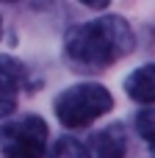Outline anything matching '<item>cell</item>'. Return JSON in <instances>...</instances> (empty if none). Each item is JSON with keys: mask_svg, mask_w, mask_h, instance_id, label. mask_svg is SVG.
<instances>
[{"mask_svg": "<svg viewBox=\"0 0 155 158\" xmlns=\"http://www.w3.org/2000/svg\"><path fill=\"white\" fill-rule=\"evenodd\" d=\"M136 47V36L125 17L105 14L67 31L64 56L78 69H108Z\"/></svg>", "mask_w": 155, "mask_h": 158, "instance_id": "cell-1", "label": "cell"}, {"mask_svg": "<svg viewBox=\"0 0 155 158\" xmlns=\"http://www.w3.org/2000/svg\"><path fill=\"white\" fill-rule=\"evenodd\" d=\"M114 108V97L111 92L103 86V83H75L69 89H64L55 103H53V111L58 117V122L64 128H89L94 119H100L103 114H108Z\"/></svg>", "mask_w": 155, "mask_h": 158, "instance_id": "cell-2", "label": "cell"}, {"mask_svg": "<svg viewBox=\"0 0 155 158\" xmlns=\"http://www.w3.org/2000/svg\"><path fill=\"white\" fill-rule=\"evenodd\" d=\"M47 122L39 114H22L0 125V158H44L47 156Z\"/></svg>", "mask_w": 155, "mask_h": 158, "instance_id": "cell-3", "label": "cell"}, {"mask_svg": "<svg viewBox=\"0 0 155 158\" xmlns=\"http://www.w3.org/2000/svg\"><path fill=\"white\" fill-rule=\"evenodd\" d=\"M28 72L17 58L0 56V119L17 108V94L25 86Z\"/></svg>", "mask_w": 155, "mask_h": 158, "instance_id": "cell-4", "label": "cell"}, {"mask_svg": "<svg viewBox=\"0 0 155 158\" xmlns=\"http://www.w3.org/2000/svg\"><path fill=\"white\" fill-rule=\"evenodd\" d=\"M92 158H125L128 153V136H125V128L119 122L108 125L105 131H100L94 139H92Z\"/></svg>", "mask_w": 155, "mask_h": 158, "instance_id": "cell-5", "label": "cell"}, {"mask_svg": "<svg viewBox=\"0 0 155 158\" xmlns=\"http://www.w3.org/2000/svg\"><path fill=\"white\" fill-rule=\"evenodd\" d=\"M125 92L136 103H155V64L133 69L125 81Z\"/></svg>", "mask_w": 155, "mask_h": 158, "instance_id": "cell-6", "label": "cell"}, {"mask_svg": "<svg viewBox=\"0 0 155 158\" xmlns=\"http://www.w3.org/2000/svg\"><path fill=\"white\" fill-rule=\"evenodd\" d=\"M47 158H92V153H89V147H86L80 139L61 136V139H55V144L50 147Z\"/></svg>", "mask_w": 155, "mask_h": 158, "instance_id": "cell-7", "label": "cell"}, {"mask_svg": "<svg viewBox=\"0 0 155 158\" xmlns=\"http://www.w3.org/2000/svg\"><path fill=\"white\" fill-rule=\"evenodd\" d=\"M136 133L147 142V147L155 153V108H147V111L136 114Z\"/></svg>", "mask_w": 155, "mask_h": 158, "instance_id": "cell-8", "label": "cell"}, {"mask_svg": "<svg viewBox=\"0 0 155 158\" xmlns=\"http://www.w3.org/2000/svg\"><path fill=\"white\" fill-rule=\"evenodd\" d=\"M78 3H83V6H89V8H105L111 0H78Z\"/></svg>", "mask_w": 155, "mask_h": 158, "instance_id": "cell-9", "label": "cell"}, {"mask_svg": "<svg viewBox=\"0 0 155 158\" xmlns=\"http://www.w3.org/2000/svg\"><path fill=\"white\" fill-rule=\"evenodd\" d=\"M0 33H3V19H0Z\"/></svg>", "mask_w": 155, "mask_h": 158, "instance_id": "cell-10", "label": "cell"}, {"mask_svg": "<svg viewBox=\"0 0 155 158\" xmlns=\"http://www.w3.org/2000/svg\"><path fill=\"white\" fill-rule=\"evenodd\" d=\"M0 3H14V0H0Z\"/></svg>", "mask_w": 155, "mask_h": 158, "instance_id": "cell-11", "label": "cell"}]
</instances>
